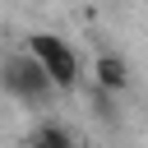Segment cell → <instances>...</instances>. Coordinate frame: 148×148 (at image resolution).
I'll return each mask as SVG.
<instances>
[{"mask_svg":"<svg viewBox=\"0 0 148 148\" xmlns=\"http://www.w3.org/2000/svg\"><path fill=\"white\" fill-rule=\"evenodd\" d=\"M23 51L42 65V74L51 79V88H56V92H74V88L83 83V74H88L83 56H79L65 37H56V32H28Z\"/></svg>","mask_w":148,"mask_h":148,"instance_id":"6da1fadb","label":"cell"},{"mask_svg":"<svg viewBox=\"0 0 148 148\" xmlns=\"http://www.w3.org/2000/svg\"><path fill=\"white\" fill-rule=\"evenodd\" d=\"M92 79H97V88H106V92H120V88L130 83L120 56H97V60H92Z\"/></svg>","mask_w":148,"mask_h":148,"instance_id":"7a4b0ae2","label":"cell"}]
</instances>
